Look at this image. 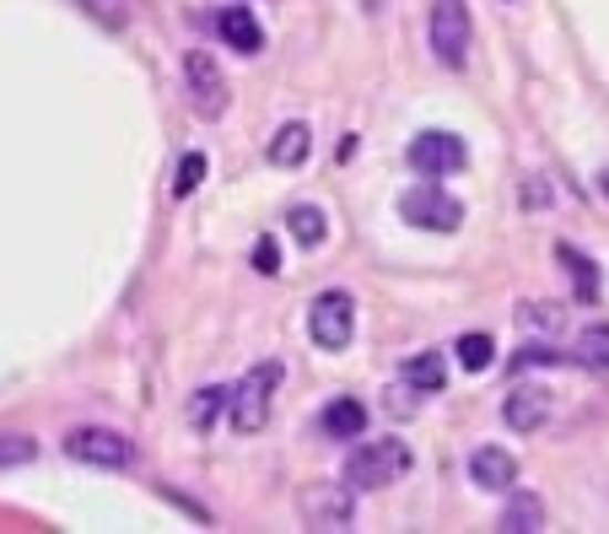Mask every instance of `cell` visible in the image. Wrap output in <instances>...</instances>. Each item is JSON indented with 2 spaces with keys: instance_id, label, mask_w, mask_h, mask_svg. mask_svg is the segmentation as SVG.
<instances>
[{
  "instance_id": "cell-11",
  "label": "cell",
  "mask_w": 609,
  "mask_h": 534,
  "mask_svg": "<svg viewBox=\"0 0 609 534\" xmlns=\"http://www.w3.org/2000/svg\"><path fill=\"white\" fill-rule=\"evenodd\" d=\"M502 415H507V427H513V432H539V427L550 421V400H545V389H528V383H518V389L507 394Z\"/></svg>"
},
{
  "instance_id": "cell-19",
  "label": "cell",
  "mask_w": 609,
  "mask_h": 534,
  "mask_svg": "<svg viewBox=\"0 0 609 534\" xmlns=\"http://www.w3.org/2000/svg\"><path fill=\"white\" fill-rule=\"evenodd\" d=\"M405 383L421 394H437L443 389V351H421L415 362H405Z\"/></svg>"
},
{
  "instance_id": "cell-23",
  "label": "cell",
  "mask_w": 609,
  "mask_h": 534,
  "mask_svg": "<svg viewBox=\"0 0 609 534\" xmlns=\"http://www.w3.org/2000/svg\"><path fill=\"white\" fill-rule=\"evenodd\" d=\"M518 319H524V329L550 335V329H561V308H556V302H524V308H518Z\"/></svg>"
},
{
  "instance_id": "cell-5",
  "label": "cell",
  "mask_w": 609,
  "mask_h": 534,
  "mask_svg": "<svg viewBox=\"0 0 609 534\" xmlns=\"http://www.w3.org/2000/svg\"><path fill=\"white\" fill-rule=\"evenodd\" d=\"M184 86H189V109H195L200 120H221L227 103H233V86H227L221 65H216L205 49H189V54H184Z\"/></svg>"
},
{
  "instance_id": "cell-6",
  "label": "cell",
  "mask_w": 609,
  "mask_h": 534,
  "mask_svg": "<svg viewBox=\"0 0 609 534\" xmlns=\"http://www.w3.org/2000/svg\"><path fill=\"white\" fill-rule=\"evenodd\" d=\"M400 216H405L410 227H426V233H458L464 227V206L437 189V184H415L400 195Z\"/></svg>"
},
{
  "instance_id": "cell-17",
  "label": "cell",
  "mask_w": 609,
  "mask_h": 534,
  "mask_svg": "<svg viewBox=\"0 0 609 534\" xmlns=\"http://www.w3.org/2000/svg\"><path fill=\"white\" fill-rule=\"evenodd\" d=\"M286 233H291L302 248H319V244H324V233H329L324 210H319V206H297L291 216H286Z\"/></svg>"
},
{
  "instance_id": "cell-2",
  "label": "cell",
  "mask_w": 609,
  "mask_h": 534,
  "mask_svg": "<svg viewBox=\"0 0 609 534\" xmlns=\"http://www.w3.org/2000/svg\"><path fill=\"white\" fill-rule=\"evenodd\" d=\"M281 378H286L281 362H259L248 378H238V389H227V427L233 432H265Z\"/></svg>"
},
{
  "instance_id": "cell-15",
  "label": "cell",
  "mask_w": 609,
  "mask_h": 534,
  "mask_svg": "<svg viewBox=\"0 0 609 534\" xmlns=\"http://www.w3.org/2000/svg\"><path fill=\"white\" fill-rule=\"evenodd\" d=\"M362 432H367V405L351 400V394H340L324 411V438H362Z\"/></svg>"
},
{
  "instance_id": "cell-14",
  "label": "cell",
  "mask_w": 609,
  "mask_h": 534,
  "mask_svg": "<svg viewBox=\"0 0 609 534\" xmlns=\"http://www.w3.org/2000/svg\"><path fill=\"white\" fill-rule=\"evenodd\" d=\"M313 152V130L308 124H281L276 141H270V163L276 167H302Z\"/></svg>"
},
{
  "instance_id": "cell-26",
  "label": "cell",
  "mask_w": 609,
  "mask_h": 534,
  "mask_svg": "<svg viewBox=\"0 0 609 534\" xmlns=\"http://www.w3.org/2000/svg\"><path fill=\"white\" fill-rule=\"evenodd\" d=\"M556 362V351L550 346H524L518 357H513V372H528V368H550Z\"/></svg>"
},
{
  "instance_id": "cell-9",
  "label": "cell",
  "mask_w": 609,
  "mask_h": 534,
  "mask_svg": "<svg viewBox=\"0 0 609 534\" xmlns=\"http://www.w3.org/2000/svg\"><path fill=\"white\" fill-rule=\"evenodd\" d=\"M464 163H469V146H464L453 130H421V135L410 141V167H415L421 178H443V173H458Z\"/></svg>"
},
{
  "instance_id": "cell-16",
  "label": "cell",
  "mask_w": 609,
  "mask_h": 534,
  "mask_svg": "<svg viewBox=\"0 0 609 534\" xmlns=\"http://www.w3.org/2000/svg\"><path fill=\"white\" fill-rule=\"evenodd\" d=\"M556 259L567 265L571 287H577V291H582V297H588V302H593V297H599V265H593L588 254H577V248H571V244H561V248H556Z\"/></svg>"
},
{
  "instance_id": "cell-20",
  "label": "cell",
  "mask_w": 609,
  "mask_h": 534,
  "mask_svg": "<svg viewBox=\"0 0 609 534\" xmlns=\"http://www.w3.org/2000/svg\"><path fill=\"white\" fill-rule=\"evenodd\" d=\"M39 459V443L28 432H0V470H22Z\"/></svg>"
},
{
  "instance_id": "cell-8",
  "label": "cell",
  "mask_w": 609,
  "mask_h": 534,
  "mask_svg": "<svg viewBox=\"0 0 609 534\" xmlns=\"http://www.w3.org/2000/svg\"><path fill=\"white\" fill-rule=\"evenodd\" d=\"M65 453L76 459V464H92V470H124L135 449H130V438L114 432V427H76L71 438H65Z\"/></svg>"
},
{
  "instance_id": "cell-21",
  "label": "cell",
  "mask_w": 609,
  "mask_h": 534,
  "mask_svg": "<svg viewBox=\"0 0 609 534\" xmlns=\"http://www.w3.org/2000/svg\"><path fill=\"white\" fill-rule=\"evenodd\" d=\"M205 167H210V163H205V152H184V157H178V173H173V195H178V201L200 189Z\"/></svg>"
},
{
  "instance_id": "cell-4",
  "label": "cell",
  "mask_w": 609,
  "mask_h": 534,
  "mask_svg": "<svg viewBox=\"0 0 609 534\" xmlns=\"http://www.w3.org/2000/svg\"><path fill=\"white\" fill-rule=\"evenodd\" d=\"M308 335L319 351H345L351 335H357V302L351 291H319L313 308H308Z\"/></svg>"
},
{
  "instance_id": "cell-25",
  "label": "cell",
  "mask_w": 609,
  "mask_h": 534,
  "mask_svg": "<svg viewBox=\"0 0 609 534\" xmlns=\"http://www.w3.org/2000/svg\"><path fill=\"white\" fill-rule=\"evenodd\" d=\"M254 270H259V276H276V270H281V248H276V238H259V244H254Z\"/></svg>"
},
{
  "instance_id": "cell-22",
  "label": "cell",
  "mask_w": 609,
  "mask_h": 534,
  "mask_svg": "<svg viewBox=\"0 0 609 534\" xmlns=\"http://www.w3.org/2000/svg\"><path fill=\"white\" fill-rule=\"evenodd\" d=\"M453 351H458V368H469V372H486L496 362V346H491L486 335H464Z\"/></svg>"
},
{
  "instance_id": "cell-18",
  "label": "cell",
  "mask_w": 609,
  "mask_h": 534,
  "mask_svg": "<svg viewBox=\"0 0 609 534\" xmlns=\"http://www.w3.org/2000/svg\"><path fill=\"white\" fill-rule=\"evenodd\" d=\"M577 362L593 372H609V325H588L577 335Z\"/></svg>"
},
{
  "instance_id": "cell-27",
  "label": "cell",
  "mask_w": 609,
  "mask_h": 534,
  "mask_svg": "<svg viewBox=\"0 0 609 534\" xmlns=\"http://www.w3.org/2000/svg\"><path fill=\"white\" fill-rule=\"evenodd\" d=\"M415 394H421V389H389V400H383V411H389V415H400V421H405V415H415V405H421Z\"/></svg>"
},
{
  "instance_id": "cell-12",
  "label": "cell",
  "mask_w": 609,
  "mask_h": 534,
  "mask_svg": "<svg viewBox=\"0 0 609 534\" xmlns=\"http://www.w3.org/2000/svg\"><path fill=\"white\" fill-rule=\"evenodd\" d=\"M216 28H221V39L233 43L238 54H259V49H265V28L254 22L248 6H227V11L216 17Z\"/></svg>"
},
{
  "instance_id": "cell-7",
  "label": "cell",
  "mask_w": 609,
  "mask_h": 534,
  "mask_svg": "<svg viewBox=\"0 0 609 534\" xmlns=\"http://www.w3.org/2000/svg\"><path fill=\"white\" fill-rule=\"evenodd\" d=\"M297 513H302V524L308 530H351L357 524V486L345 481V486H308V492L297 496Z\"/></svg>"
},
{
  "instance_id": "cell-3",
  "label": "cell",
  "mask_w": 609,
  "mask_h": 534,
  "mask_svg": "<svg viewBox=\"0 0 609 534\" xmlns=\"http://www.w3.org/2000/svg\"><path fill=\"white\" fill-rule=\"evenodd\" d=\"M475 49V22L464 0H432V54L447 71H464Z\"/></svg>"
},
{
  "instance_id": "cell-24",
  "label": "cell",
  "mask_w": 609,
  "mask_h": 534,
  "mask_svg": "<svg viewBox=\"0 0 609 534\" xmlns=\"http://www.w3.org/2000/svg\"><path fill=\"white\" fill-rule=\"evenodd\" d=\"M221 405H227V389H200V394L189 400V421H195V427H210Z\"/></svg>"
},
{
  "instance_id": "cell-13",
  "label": "cell",
  "mask_w": 609,
  "mask_h": 534,
  "mask_svg": "<svg viewBox=\"0 0 609 534\" xmlns=\"http://www.w3.org/2000/svg\"><path fill=\"white\" fill-rule=\"evenodd\" d=\"M502 534H534L545 530V502H539V492H513L507 496V507H502V524H496Z\"/></svg>"
},
{
  "instance_id": "cell-10",
  "label": "cell",
  "mask_w": 609,
  "mask_h": 534,
  "mask_svg": "<svg viewBox=\"0 0 609 534\" xmlns=\"http://www.w3.org/2000/svg\"><path fill=\"white\" fill-rule=\"evenodd\" d=\"M469 481L481 492H513L518 486V459L507 449H496V443H486V449L469 453Z\"/></svg>"
},
{
  "instance_id": "cell-1",
  "label": "cell",
  "mask_w": 609,
  "mask_h": 534,
  "mask_svg": "<svg viewBox=\"0 0 609 534\" xmlns=\"http://www.w3.org/2000/svg\"><path fill=\"white\" fill-rule=\"evenodd\" d=\"M410 464H415V453H410L405 438H367L362 449H351V459H345V481L357 492H383V486L405 481Z\"/></svg>"
}]
</instances>
